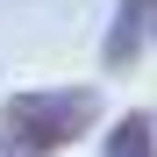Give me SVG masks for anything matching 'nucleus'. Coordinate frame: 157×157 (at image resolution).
Segmentation results:
<instances>
[{"label":"nucleus","mask_w":157,"mask_h":157,"mask_svg":"<svg viewBox=\"0 0 157 157\" xmlns=\"http://www.w3.org/2000/svg\"><path fill=\"white\" fill-rule=\"evenodd\" d=\"M143 29H150V0H121V7H114V29H107V43H100V64H107V71L136 64Z\"/></svg>","instance_id":"obj_2"},{"label":"nucleus","mask_w":157,"mask_h":157,"mask_svg":"<svg viewBox=\"0 0 157 157\" xmlns=\"http://www.w3.org/2000/svg\"><path fill=\"white\" fill-rule=\"evenodd\" d=\"M100 128V86H29L0 100V150L7 157H64Z\"/></svg>","instance_id":"obj_1"},{"label":"nucleus","mask_w":157,"mask_h":157,"mask_svg":"<svg viewBox=\"0 0 157 157\" xmlns=\"http://www.w3.org/2000/svg\"><path fill=\"white\" fill-rule=\"evenodd\" d=\"M100 157H157V114H150V107L114 114L107 136H100Z\"/></svg>","instance_id":"obj_3"},{"label":"nucleus","mask_w":157,"mask_h":157,"mask_svg":"<svg viewBox=\"0 0 157 157\" xmlns=\"http://www.w3.org/2000/svg\"><path fill=\"white\" fill-rule=\"evenodd\" d=\"M150 36H157V0H150Z\"/></svg>","instance_id":"obj_4"}]
</instances>
